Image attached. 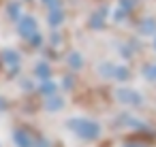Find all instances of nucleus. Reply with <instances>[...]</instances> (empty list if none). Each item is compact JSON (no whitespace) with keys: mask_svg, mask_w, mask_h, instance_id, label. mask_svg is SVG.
Returning a JSON list of instances; mask_svg holds the SVG:
<instances>
[{"mask_svg":"<svg viewBox=\"0 0 156 147\" xmlns=\"http://www.w3.org/2000/svg\"><path fill=\"white\" fill-rule=\"evenodd\" d=\"M71 128H75V132L79 134V136H83V138H94L96 134H98V124H94V121H88V119H73L71 124H69Z\"/></svg>","mask_w":156,"mask_h":147,"instance_id":"1","label":"nucleus"},{"mask_svg":"<svg viewBox=\"0 0 156 147\" xmlns=\"http://www.w3.org/2000/svg\"><path fill=\"white\" fill-rule=\"evenodd\" d=\"M58 22H60V13H58V11H56V13H54V15H51V24H58Z\"/></svg>","mask_w":156,"mask_h":147,"instance_id":"7","label":"nucleus"},{"mask_svg":"<svg viewBox=\"0 0 156 147\" xmlns=\"http://www.w3.org/2000/svg\"><path fill=\"white\" fill-rule=\"evenodd\" d=\"M15 141H17L20 147H32V138H30L26 132H22V130L15 132Z\"/></svg>","mask_w":156,"mask_h":147,"instance_id":"3","label":"nucleus"},{"mask_svg":"<svg viewBox=\"0 0 156 147\" xmlns=\"http://www.w3.org/2000/svg\"><path fill=\"white\" fill-rule=\"evenodd\" d=\"M34 28H37V24H34L32 17H24V19L20 22V32H22L24 36H30V34L34 32Z\"/></svg>","mask_w":156,"mask_h":147,"instance_id":"2","label":"nucleus"},{"mask_svg":"<svg viewBox=\"0 0 156 147\" xmlns=\"http://www.w3.org/2000/svg\"><path fill=\"white\" fill-rule=\"evenodd\" d=\"M69 62H71V66H73V68H79V64H81V60H79V56H77V53H73V56L69 58Z\"/></svg>","mask_w":156,"mask_h":147,"instance_id":"5","label":"nucleus"},{"mask_svg":"<svg viewBox=\"0 0 156 147\" xmlns=\"http://www.w3.org/2000/svg\"><path fill=\"white\" fill-rule=\"evenodd\" d=\"M9 11H11V15L15 17V15H17V11H20V7H17V5H11V7H9Z\"/></svg>","mask_w":156,"mask_h":147,"instance_id":"6","label":"nucleus"},{"mask_svg":"<svg viewBox=\"0 0 156 147\" xmlns=\"http://www.w3.org/2000/svg\"><path fill=\"white\" fill-rule=\"evenodd\" d=\"M39 75H47V66H39Z\"/></svg>","mask_w":156,"mask_h":147,"instance_id":"8","label":"nucleus"},{"mask_svg":"<svg viewBox=\"0 0 156 147\" xmlns=\"http://www.w3.org/2000/svg\"><path fill=\"white\" fill-rule=\"evenodd\" d=\"M147 75L150 77H156V66H152V70H147Z\"/></svg>","mask_w":156,"mask_h":147,"instance_id":"9","label":"nucleus"},{"mask_svg":"<svg viewBox=\"0 0 156 147\" xmlns=\"http://www.w3.org/2000/svg\"><path fill=\"white\" fill-rule=\"evenodd\" d=\"M118 96H120L122 100H130V102H139V96H137V94H133V92H126V90H122V92H118Z\"/></svg>","mask_w":156,"mask_h":147,"instance_id":"4","label":"nucleus"}]
</instances>
